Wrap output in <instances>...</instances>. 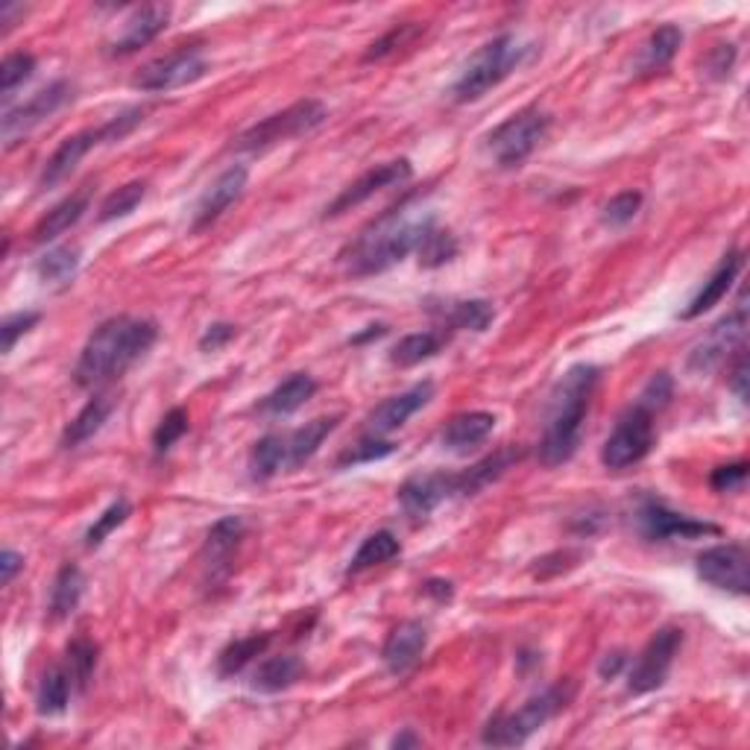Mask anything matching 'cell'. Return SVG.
<instances>
[{
	"instance_id": "cell-11",
	"label": "cell",
	"mask_w": 750,
	"mask_h": 750,
	"mask_svg": "<svg viewBox=\"0 0 750 750\" xmlns=\"http://www.w3.org/2000/svg\"><path fill=\"white\" fill-rule=\"evenodd\" d=\"M74 97V88L66 80H56L47 88L36 92L27 103H21L15 109H10L3 115V123H0V132H3V144L7 147H15L24 135L36 130L38 123H45L50 115L62 109L68 100Z\"/></svg>"
},
{
	"instance_id": "cell-33",
	"label": "cell",
	"mask_w": 750,
	"mask_h": 750,
	"mask_svg": "<svg viewBox=\"0 0 750 750\" xmlns=\"http://www.w3.org/2000/svg\"><path fill=\"white\" fill-rule=\"evenodd\" d=\"M71 692H74V680L68 675L66 666L47 668L41 683H38V713L41 715H62L71 704Z\"/></svg>"
},
{
	"instance_id": "cell-47",
	"label": "cell",
	"mask_w": 750,
	"mask_h": 750,
	"mask_svg": "<svg viewBox=\"0 0 750 750\" xmlns=\"http://www.w3.org/2000/svg\"><path fill=\"white\" fill-rule=\"evenodd\" d=\"M188 431V410L186 408H170L162 417V422L156 426V431H153V449H156V454H165L170 452L174 445L186 437Z\"/></svg>"
},
{
	"instance_id": "cell-57",
	"label": "cell",
	"mask_w": 750,
	"mask_h": 750,
	"mask_svg": "<svg viewBox=\"0 0 750 750\" xmlns=\"http://www.w3.org/2000/svg\"><path fill=\"white\" fill-rule=\"evenodd\" d=\"M730 388L736 390V396L741 402H748V361H745V353L739 349V358H736V367L730 372Z\"/></svg>"
},
{
	"instance_id": "cell-24",
	"label": "cell",
	"mask_w": 750,
	"mask_h": 750,
	"mask_svg": "<svg viewBox=\"0 0 750 750\" xmlns=\"http://www.w3.org/2000/svg\"><path fill=\"white\" fill-rule=\"evenodd\" d=\"M492 428H496V417L490 410H466L449 419V426L440 434V443L445 452L466 454L475 445H481L492 434Z\"/></svg>"
},
{
	"instance_id": "cell-37",
	"label": "cell",
	"mask_w": 750,
	"mask_h": 750,
	"mask_svg": "<svg viewBox=\"0 0 750 750\" xmlns=\"http://www.w3.org/2000/svg\"><path fill=\"white\" fill-rule=\"evenodd\" d=\"M282 466H287V437L264 434L250 452L252 481H270L282 473Z\"/></svg>"
},
{
	"instance_id": "cell-56",
	"label": "cell",
	"mask_w": 750,
	"mask_h": 750,
	"mask_svg": "<svg viewBox=\"0 0 750 750\" xmlns=\"http://www.w3.org/2000/svg\"><path fill=\"white\" fill-rule=\"evenodd\" d=\"M24 569V557L19 555V551H12V548H7L3 555H0V584L10 586L12 581H15V574Z\"/></svg>"
},
{
	"instance_id": "cell-20",
	"label": "cell",
	"mask_w": 750,
	"mask_h": 750,
	"mask_svg": "<svg viewBox=\"0 0 750 750\" xmlns=\"http://www.w3.org/2000/svg\"><path fill=\"white\" fill-rule=\"evenodd\" d=\"M426 645L428 628L422 621L408 619L390 630L388 642H384V648H381V659H384V666H388L390 675H405V671H410V668L417 666Z\"/></svg>"
},
{
	"instance_id": "cell-7",
	"label": "cell",
	"mask_w": 750,
	"mask_h": 750,
	"mask_svg": "<svg viewBox=\"0 0 750 750\" xmlns=\"http://www.w3.org/2000/svg\"><path fill=\"white\" fill-rule=\"evenodd\" d=\"M329 118V109L323 103L314 100V97H306V100H297L294 106L270 115L264 121H259L255 127H250L247 132H241L235 139V147L243 150V153H259V150L276 147L282 141L299 139V135H308V132L320 130Z\"/></svg>"
},
{
	"instance_id": "cell-53",
	"label": "cell",
	"mask_w": 750,
	"mask_h": 750,
	"mask_svg": "<svg viewBox=\"0 0 750 750\" xmlns=\"http://www.w3.org/2000/svg\"><path fill=\"white\" fill-rule=\"evenodd\" d=\"M748 481V464L739 461V464H727V466H715L713 475H710V487L715 492H739Z\"/></svg>"
},
{
	"instance_id": "cell-32",
	"label": "cell",
	"mask_w": 750,
	"mask_h": 750,
	"mask_svg": "<svg viewBox=\"0 0 750 750\" xmlns=\"http://www.w3.org/2000/svg\"><path fill=\"white\" fill-rule=\"evenodd\" d=\"M443 346H445L443 332L408 334V337H402V341L390 349V364H393V367H402V370H408V367H417V364L440 355Z\"/></svg>"
},
{
	"instance_id": "cell-36",
	"label": "cell",
	"mask_w": 750,
	"mask_h": 750,
	"mask_svg": "<svg viewBox=\"0 0 750 750\" xmlns=\"http://www.w3.org/2000/svg\"><path fill=\"white\" fill-rule=\"evenodd\" d=\"M270 642H273V633H252V636L229 642V645L221 651V657H217V675L233 677L238 675V671H243L252 659L261 657V654L267 651Z\"/></svg>"
},
{
	"instance_id": "cell-59",
	"label": "cell",
	"mask_w": 750,
	"mask_h": 750,
	"mask_svg": "<svg viewBox=\"0 0 750 750\" xmlns=\"http://www.w3.org/2000/svg\"><path fill=\"white\" fill-rule=\"evenodd\" d=\"M624 663H628L624 651H610V654L598 663V675H602L604 680H612V677L619 675L621 668H624Z\"/></svg>"
},
{
	"instance_id": "cell-40",
	"label": "cell",
	"mask_w": 750,
	"mask_h": 750,
	"mask_svg": "<svg viewBox=\"0 0 750 750\" xmlns=\"http://www.w3.org/2000/svg\"><path fill=\"white\" fill-rule=\"evenodd\" d=\"M97 654H100L97 642L85 640V636H76V640L68 645L66 668L68 675H71V680H74L76 692H85V686L92 680L94 668H97Z\"/></svg>"
},
{
	"instance_id": "cell-21",
	"label": "cell",
	"mask_w": 750,
	"mask_h": 750,
	"mask_svg": "<svg viewBox=\"0 0 750 750\" xmlns=\"http://www.w3.org/2000/svg\"><path fill=\"white\" fill-rule=\"evenodd\" d=\"M100 127L97 130H83L76 135H68L59 147L53 150V156L47 158L45 167H41V177H38V186L53 188L59 186L62 179H68L76 170V165L83 162L94 147H100Z\"/></svg>"
},
{
	"instance_id": "cell-45",
	"label": "cell",
	"mask_w": 750,
	"mask_h": 750,
	"mask_svg": "<svg viewBox=\"0 0 750 750\" xmlns=\"http://www.w3.org/2000/svg\"><path fill=\"white\" fill-rule=\"evenodd\" d=\"M393 452H396V445L390 443V440H381V437L367 434L361 443H355L353 449H346V452L337 457V469L372 464V461H381V457H388V454H393Z\"/></svg>"
},
{
	"instance_id": "cell-2",
	"label": "cell",
	"mask_w": 750,
	"mask_h": 750,
	"mask_svg": "<svg viewBox=\"0 0 750 750\" xmlns=\"http://www.w3.org/2000/svg\"><path fill=\"white\" fill-rule=\"evenodd\" d=\"M602 372L593 364H574L557 381L548 402L546 431L539 437L537 454L543 466H560L572 461L578 445H581V431H584L586 410L593 402V393L598 388Z\"/></svg>"
},
{
	"instance_id": "cell-31",
	"label": "cell",
	"mask_w": 750,
	"mask_h": 750,
	"mask_svg": "<svg viewBox=\"0 0 750 750\" xmlns=\"http://www.w3.org/2000/svg\"><path fill=\"white\" fill-rule=\"evenodd\" d=\"M111 414V398L109 396H92L85 402V408L76 414L68 428L62 431V449H76V445L88 443Z\"/></svg>"
},
{
	"instance_id": "cell-18",
	"label": "cell",
	"mask_w": 750,
	"mask_h": 750,
	"mask_svg": "<svg viewBox=\"0 0 750 750\" xmlns=\"http://www.w3.org/2000/svg\"><path fill=\"white\" fill-rule=\"evenodd\" d=\"M167 21H170V7L167 3H150V7L132 10L130 19L123 21V29L109 45V56H130L141 47H147L153 38L165 33Z\"/></svg>"
},
{
	"instance_id": "cell-4",
	"label": "cell",
	"mask_w": 750,
	"mask_h": 750,
	"mask_svg": "<svg viewBox=\"0 0 750 750\" xmlns=\"http://www.w3.org/2000/svg\"><path fill=\"white\" fill-rule=\"evenodd\" d=\"M531 47L516 38L513 33L492 38L484 47H478L473 59L466 62L461 76L454 80L452 94L457 103H473L481 100L484 94L492 92L496 85H501L513 71H516L525 59H528Z\"/></svg>"
},
{
	"instance_id": "cell-23",
	"label": "cell",
	"mask_w": 750,
	"mask_h": 750,
	"mask_svg": "<svg viewBox=\"0 0 750 750\" xmlns=\"http://www.w3.org/2000/svg\"><path fill=\"white\" fill-rule=\"evenodd\" d=\"M741 267H745V252H739V250L727 252V255L722 259V264L715 267L713 276L704 282L701 294L689 302V308H686L680 317H683V320H695V317L706 314L710 308L718 306V302L730 294V287L736 285Z\"/></svg>"
},
{
	"instance_id": "cell-27",
	"label": "cell",
	"mask_w": 750,
	"mask_h": 750,
	"mask_svg": "<svg viewBox=\"0 0 750 750\" xmlns=\"http://www.w3.org/2000/svg\"><path fill=\"white\" fill-rule=\"evenodd\" d=\"M85 593V574L76 563H66L53 578L50 586V602H47V616L53 621L68 619L80 607V598Z\"/></svg>"
},
{
	"instance_id": "cell-22",
	"label": "cell",
	"mask_w": 750,
	"mask_h": 750,
	"mask_svg": "<svg viewBox=\"0 0 750 750\" xmlns=\"http://www.w3.org/2000/svg\"><path fill=\"white\" fill-rule=\"evenodd\" d=\"M428 311L457 332H487L496 320V308L487 299H440L428 302Z\"/></svg>"
},
{
	"instance_id": "cell-52",
	"label": "cell",
	"mask_w": 750,
	"mask_h": 750,
	"mask_svg": "<svg viewBox=\"0 0 750 750\" xmlns=\"http://www.w3.org/2000/svg\"><path fill=\"white\" fill-rule=\"evenodd\" d=\"M581 560H584L581 551H569V548H566V551H555V555L539 557L537 566L531 569V574L539 578V581H548V578H555V574H563L569 572V569H574Z\"/></svg>"
},
{
	"instance_id": "cell-49",
	"label": "cell",
	"mask_w": 750,
	"mask_h": 750,
	"mask_svg": "<svg viewBox=\"0 0 750 750\" xmlns=\"http://www.w3.org/2000/svg\"><path fill=\"white\" fill-rule=\"evenodd\" d=\"M671 396H675V379H671L668 372H657V376H651L648 384L642 388L636 405H642V408L651 410V414H659V410L671 402Z\"/></svg>"
},
{
	"instance_id": "cell-30",
	"label": "cell",
	"mask_w": 750,
	"mask_h": 750,
	"mask_svg": "<svg viewBox=\"0 0 750 750\" xmlns=\"http://www.w3.org/2000/svg\"><path fill=\"white\" fill-rule=\"evenodd\" d=\"M317 393V381L308 376V372H297L278 384L276 390H270L267 396L261 398V410L264 414H276V417H285V414H294L306 405L308 398Z\"/></svg>"
},
{
	"instance_id": "cell-62",
	"label": "cell",
	"mask_w": 750,
	"mask_h": 750,
	"mask_svg": "<svg viewBox=\"0 0 750 750\" xmlns=\"http://www.w3.org/2000/svg\"><path fill=\"white\" fill-rule=\"evenodd\" d=\"M384 334H388V329H384V325H370V332H367V334H358V337H355V343L372 341V337L379 341V337H384Z\"/></svg>"
},
{
	"instance_id": "cell-28",
	"label": "cell",
	"mask_w": 750,
	"mask_h": 750,
	"mask_svg": "<svg viewBox=\"0 0 750 750\" xmlns=\"http://www.w3.org/2000/svg\"><path fill=\"white\" fill-rule=\"evenodd\" d=\"M85 212H88V191H80V194L66 197L62 203H56L53 209H50V212L36 223V229H33V241L47 243V241H53V238H59V235H66L71 226H76V223L83 221Z\"/></svg>"
},
{
	"instance_id": "cell-14",
	"label": "cell",
	"mask_w": 750,
	"mask_h": 750,
	"mask_svg": "<svg viewBox=\"0 0 750 750\" xmlns=\"http://www.w3.org/2000/svg\"><path fill=\"white\" fill-rule=\"evenodd\" d=\"M636 522H640L642 537L654 539V543H663V539L715 537V534H722V528L713 525V522H701V519L677 513V510L666 508L657 499L642 501L640 510H636Z\"/></svg>"
},
{
	"instance_id": "cell-60",
	"label": "cell",
	"mask_w": 750,
	"mask_h": 750,
	"mask_svg": "<svg viewBox=\"0 0 750 750\" xmlns=\"http://www.w3.org/2000/svg\"><path fill=\"white\" fill-rule=\"evenodd\" d=\"M15 15H24V3H3L0 7V21L7 24V29L15 24Z\"/></svg>"
},
{
	"instance_id": "cell-17",
	"label": "cell",
	"mask_w": 750,
	"mask_h": 750,
	"mask_svg": "<svg viewBox=\"0 0 750 750\" xmlns=\"http://www.w3.org/2000/svg\"><path fill=\"white\" fill-rule=\"evenodd\" d=\"M434 396V384L431 381H419L414 388H408L398 396H390L381 402L379 408L372 410L367 417V434L370 437H388L393 434L396 428H402L408 422L417 410H422Z\"/></svg>"
},
{
	"instance_id": "cell-16",
	"label": "cell",
	"mask_w": 750,
	"mask_h": 750,
	"mask_svg": "<svg viewBox=\"0 0 750 750\" xmlns=\"http://www.w3.org/2000/svg\"><path fill=\"white\" fill-rule=\"evenodd\" d=\"M449 499H457V473L414 475L398 487V504L410 519L431 516Z\"/></svg>"
},
{
	"instance_id": "cell-10",
	"label": "cell",
	"mask_w": 750,
	"mask_h": 750,
	"mask_svg": "<svg viewBox=\"0 0 750 750\" xmlns=\"http://www.w3.org/2000/svg\"><path fill=\"white\" fill-rule=\"evenodd\" d=\"M209 74V62L205 56L197 50V47H188V50H177V53L165 56V59H156L132 76V88L139 92H174V88H182V85H191L197 80H203Z\"/></svg>"
},
{
	"instance_id": "cell-48",
	"label": "cell",
	"mask_w": 750,
	"mask_h": 750,
	"mask_svg": "<svg viewBox=\"0 0 750 750\" xmlns=\"http://www.w3.org/2000/svg\"><path fill=\"white\" fill-rule=\"evenodd\" d=\"M147 115H150L147 106H130V109H123L121 115L109 118V121L100 127L103 144H118V141H123L127 135H132V132L139 130L141 123H144Z\"/></svg>"
},
{
	"instance_id": "cell-42",
	"label": "cell",
	"mask_w": 750,
	"mask_h": 750,
	"mask_svg": "<svg viewBox=\"0 0 750 750\" xmlns=\"http://www.w3.org/2000/svg\"><path fill=\"white\" fill-rule=\"evenodd\" d=\"M457 238H454L452 233H445V229H440V226H431L428 229V235H426V241L419 243V250H417V255H419V264L422 267H428V270H434V267H443V264H449V261L457 255Z\"/></svg>"
},
{
	"instance_id": "cell-1",
	"label": "cell",
	"mask_w": 750,
	"mask_h": 750,
	"mask_svg": "<svg viewBox=\"0 0 750 750\" xmlns=\"http://www.w3.org/2000/svg\"><path fill=\"white\" fill-rule=\"evenodd\" d=\"M158 341L156 320L144 317H111L100 323L85 341L74 379L80 388H100L106 381L118 379L132 364L144 358Z\"/></svg>"
},
{
	"instance_id": "cell-54",
	"label": "cell",
	"mask_w": 750,
	"mask_h": 750,
	"mask_svg": "<svg viewBox=\"0 0 750 750\" xmlns=\"http://www.w3.org/2000/svg\"><path fill=\"white\" fill-rule=\"evenodd\" d=\"M704 66H706V74L713 76V80H727L733 66H736V47L733 45L713 47V53L706 56Z\"/></svg>"
},
{
	"instance_id": "cell-46",
	"label": "cell",
	"mask_w": 750,
	"mask_h": 750,
	"mask_svg": "<svg viewBox=\"0 0 750 750\" xmlns=\"http://www.w3.org/2000/svg\"><path fill=\"white\" fill-rule=\"evenodd\" d=\"M33 71H36V56L33 53H21L19 50V53L7 56L3 66H0V92H3V97H12L15 88H21L33 76Z\"/></svg>"
},
{
	"instance_id": "cell-29",
	"label": "cell",
	"mask_w": 750,
	"mask_h": 750,
	"mask_svg": "<svg viewBox=\"0 0 750 750\" xmlns=\"http://www.w3.org/2000/svg\"><path fill=\"white\" fill-rule=\"evenodd\" d=\"M337 422H341V417H317L302 428H297L294 434L287 437V466L299 469L302 464H308L320 452L325 437L337 428Z\"/></svg>"
},
{
	"instance_id": "cell-12",
	"label": "cell",
	"mask_w": 750,
	"mask_h": 750,
	"mask_svg": "<svg viewBox=\"0 0 750 750\" xmlns=\"http://www.w3.org/2000/svg\"><path fill=\"white\" fill-rule=\"evenodd\" d=\"M698 578L706 581L715 590L733 595H748L750 574H748V548L741 543H724V546L706 548L698 555Z\"/></svg>"
},
{
	"instance_id": "cell-5",
	"label": "cell",
	"mask_w": 750,
	"mask_h": 750,
	"mask_svg": "<svg viewBox=\"0 0 750 750\" xmlns=\"http://www.w3.org/2000/svg\"><path fill=\"white\" fill-rule=\"evenodd\" d=\"M574 698L572 683H557L548 686L546 692L537 698H531L528 704H522L516 713H501L490 718V724L484 727L481 741L490 748H519L539 730L546 727L555 715H560Z\"/></svg>"
},
{
	"instance_id": "cell-3",
	"label": "cell",
	"mask_w": 750,
	"mask_h": 750,
	"mask_svg": "<svg viewBox=\"0 0 750 750\" xmlns=\"http://www.w3.org/2000/svg\"><path fill=\"white\" fill-rule=\"evenodd\" d=\"M431 226H434V217H402L398 221V212H390L343 255L349 264V273L353 276H376V273L396 267L408 259L410 252L419 250V243L426 241Z\"/></svg>"
},
{
	"instance_id": "cell-41",
	"label": "cell",
	"mask_w": 750,
	"mask_h": 750,
	"mask_svg": "<svg viewBox=\"0 0 750 750\" xmlns=\"http://www.w3.org/2000/svg\"><path fill=\"white\" fill-rule=\"evenodd\" d=\"M144 194H147V182H127V186H121L118 191H111V194L103 200L100 212H97V221L111 223L121 221V217H130V214L139 209L141 200H144Z\"/></svg>"
},
{
	"instance_id": "cell-26",
	"label": "cell",
	"mask_w": 750,
	"mask_h": 750,
	"mask_svg": "<svg viewBox=\"0 0 750 750\" xmlns=\"http://www.w3.org/2000/svg\"><path fill=\"white\" fill-rule=\"evenodd\" d=\"M522 454L516 449H499L490 457H484L475 466H469L466 473H457V499H466V496H475L481 492L484 487H490L492 481H499L501 475L508 473L510 466L516 464Z\"/></svg>"
},
{
	"instance_id": "cell-39",
	"label": "cell",
	"mask_w": 750,
	"mask_h": 750,
	"mask_svg": "<svg viewBox=\"0 0 750 750\" xmlns=\"http://www.w3.org/2000/svg\"><path fill=\"white\" fill-rule=\"evenodd\" d=\"M80 270V250L74 247H53L36 261V276L45 285H68Z\"/></svg>"
},
{
	"instance_id": "cell-38",
	"label": "cell",
	"mask_w": 750,
	"mask_h": 750,
	"mask_svg": "<svg viewBox=\"0 0 750 750\" xmlns=\"http://www.w3.org/2000/svg\"><path fill=\"white\" fill-rule=\"evenodd\" d=\"M398 551H402V546H398V539L393 537L390 531H376V534H370V537L364 539L361 548L355 551L346 572H367L372 566H381L388 563V560H393V557H398Z\"/></svg>"
},
{
	"instance_id": "cell-9",
	"label": "cell",
	"mask_w": 750,
	"mask_h": 750,
	"mask_svg": "<svg viewBox=\"0 0 750 750\" xmlns=\"http://www.w3.org/2000/svg\"><path fill=\"white\" fill-rule=\"evenodd\" d=\"M680 645H683V630H657L648 640V645L642 648L633 668L628 671V692H633V695H648V692H654V689L666 683Z\"/></svg>"
},
{
	"instance_id": "cell-13",
	"label": "cell",
	"mask_w": 750,
	"mask_h": 750,
	"mask_svg": "<svg viewBox=\"0 0 750 750\" xmlns=\"http://www.w3.org/2000/svg\"><path fill=\"white\" fill-rule=\"evenodd\" d=\"M410 177H414V167H410L408 158H393V162L370 167L367 174H361L353 186L343 188L341 194L325 205V217H341V214L353 212V209L367 203L370 197H376L379 191H384V188L405 186Z\"/></svg>"
},
{
	"instance_id": "cell-51",
	"label": "cell",
	"mask_w": 750,
	"mask_h": 750,
	"mask_svg": "<svg viewBox=\"0 0 750 750\" xmlns=\"http://www.w3.org/2000/svg\"><path fill=\"white\" fill-rule=\"evenodd\" d=\"M38 320H41V314H38V311H19V314L7 317V320H3V325H0L3 353L10 355L12 349H15V343H19L24 334H29L33 329H36Z\"/></svg>"
},
{
	"instance_id": "cell-8",
	"label": "cell",
	"mask_w": 750,
	"mask_h": 750,
	"mask_svg": "<svg viewBox=\"0 0 750 750\" xmlns=\"http://www.w3.org/2000/svg\"><path fill=\"white\" fill-rule=\"evenodd\" d=\"M651 449H654V414L642 405H633L621 414L612 434L607 437L602 449V464L619 473V469L645 461Z\"/></svg>"
},
{
	"instance_id": "cell-55",
	"label": "cell",
	"mask_w": 750,
	"mask_h": 750,
	"mask_svg": "<svg viewBox=\"0 0 750 750\" xmlns=\"http://www.w3.org/2000/svg\"><path fill=\"white\" fill-rule=\"evenodd\" d=\"M235 334H238V329L233 323H212L200 337V349L203 353H217L226 343L235 341Z\"/></svg>"
},
{
	"instance_id": "cell-35",
	"label": "cell",
	"mask_w": 750,
	"mask_h": 750,
	"mask_svg": "<svg viewBox=\"0 0 750 750\" xmlns=\"http://www.w3.org/2000/svg\"><path fill=\"white\" fill-rule=\"evenodd\" d=\"M680 45H683V33H680V27H675V24H663V27L654 29V36H651L648 41H645V47H642V74H654L659 68H666L677 56Z\"/></svg>"
},
{
	"instance_id": "cell-50",
	"label": "cell",
	"mask_w": 750,
	"mask_h": 750,
	"mask_svg": "<svg viewBox=\"0 0 750 750\" xmlns=\"http://www.w3.org/2000/svg\"><path fill=\"white\" fill-rule=\"evenodd\" d=\"M642 209V194L640 191H621L604 205V223L607 226H624L630 223Z\"/></svg>"
},
{
	"instance_id": "cell-6",
	"label": "cell",
	"mask_w": 750,
	"mask_h": 750,
	"mask_svg": "<svg viewBox=\"0 0 750 750\" xmlns=\"http://www.w3.org/2000/svg\"><path fill=\"white\" fill-rule=\"evenodd\" d=\"M551 130V115L543 109H522L519 115L499 123L496 130L484 139L487 156L496 162L501 170H513V167L525 165L528 156L539 147V141L546 139Z\"/></svg>"
},
{
	"instance_id": "cell-19",
	"label": "cell",
	"mask_w": 750,
	"mask_h": 750,
	"mask_svg": "<svg viewBox=\"0 0 750 750\" xmlns=\"http://www.w3.org/2000/svg\"><path fill=\"white\" fill-rule=\"evenodd\" d=\"M247 179H250V170L243 165H233L226 167L221 177L205 188V194L200 197V203H197L194 212V233H200L205 226H212L235 200H241L243 188H247Z\"/></svg>"
},
{
	"instance_id": "cell-44",
	"label": "cell",
	"mask_w": 750,
	"mask_h": 750,
	"mask_svg": "<svg viewBox=\"0 0 750 750\" xmlns=\"http://www.w3.org/2000/svg\"><path fill=\"white\" fill-rule=\"evenodd\" d=\"M422 29H426V24H417V21H410V24H396V27L390 29V33H384L379 41H372L370 50L364 53V62H379V59H388L390 53H396L398 47H408L410 41L422 33Z\"/></svg>"
},
{
	"instance_id": "cell-58",
	"label": "cell",
	"mask_w": 750,
	"mask_h": 750,
	"mask_svg": "<svg viewBox=\"0 0 750 750\" xmlns=\"http://www.w3.org/2000/svg\"><path fill=\"white\" fill-rule=\"evenodd\" d=\"M422 593H426L428 598H434L437 604H445V602H452L454 586L449 584V581H443V578H431V581L422 584Z\"/></svg>"
},
{
	"instance_id": "cell-43",
	"label": "cell",
	"mask_w": 750,
	"mask_h": 750,
	"mask_svg": "<svg viewBox=\"0 0 750 750\" xmlns=\"http://www.w3.org/2000/svg\"><path fill=\"white\" fill-rule=\"evenodd\" d=\"M132 504L127 499H115L100 516L94 519V525L85 531V548H100L111 537V531H118L130 519Z\"/></svg>"
},
{
	"instance_id": "cell-61",
	"label": "cell",
	"mask_w": 750,
	"mask_h": 750,
	"mask_svg": "<svg viewBox=\"0 0 750 750\" xmlns=\"http://www.w3.org/2000/svg\"><path fill=\"white\" fill-rule=\"evenodd\" d=\"M419 745H422V739H419V736L414 730H402L396 736V739H393V748H398V750H402V748H419Z\"/></svg>"
},
{
	"instance_id": "cell-25",
	"label": "cell",
	"mask_w": 750,
	"mask_h": 750,
	"mask_svg": "<svg viewBox=\"0 0 750 750\" xmlns=\"http://www.w3.org/2000/svg\"><path fill=\"white\" fill-rule=\"evenodd\" d=\"M302 671H306L302 659L294 657V654H278V657H267L252 671L250 686L261 695H276V692H285L297 683Z\"/></svg>"
},
{
	"instance_id": "cell-15",
	"label": "cell",
	"mask_w": 750,
	"mask_h": 750,
	"mask_svg": "<svg viewBox=\"0 0 750 750\" xmlns=\"http://www.w3.org/2000/svg\"><path fill=\"white\" fill-rule=\"evenodd\" d=\"M745 329H748V311H745V306H739L698 341L695 349L689 353V370L713 372L733 349H739L741 341H745Z\"/></svg>"
},
{
	"instance_id": "cell-34",
	"label": "cell",
	"mask_w": 750,
	"mask_h": 750,
	"mask_svg": "<svg viewBox=\"0 0 750 750\" xmlns=\"http://www.w3.org/2000/svg\"><path fill=\"white\" fill-rule=\"evenodd\" d=\"M243 539V519L241 516H226L221 522H214L209 537H205V560L212 569L229 563V557L235 555V548L241 546Z\"/></svg>"
}]
</instances>
